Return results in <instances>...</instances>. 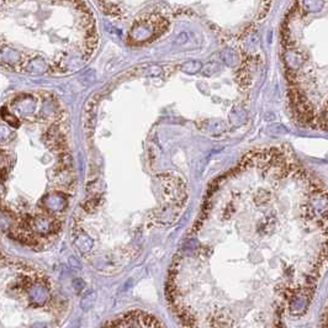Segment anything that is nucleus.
Listing matches in <instances>:
<instances>
[{
  "label": "nucleus",
  "instance_id": "f257e3e1",
  "mask_svg": "<svg viewBox=\"0 0 328 328\" xmlns=\"http://www.w3.org/2000/svg\"><path fill=\"white\" fill-rule=\"evenodd\" d=\"M280 47L294 111L307 126L328 131V0H294Z\"/></svg>",
  "mask_w": 328,
  "mask_h": 328
}]
</instances>
